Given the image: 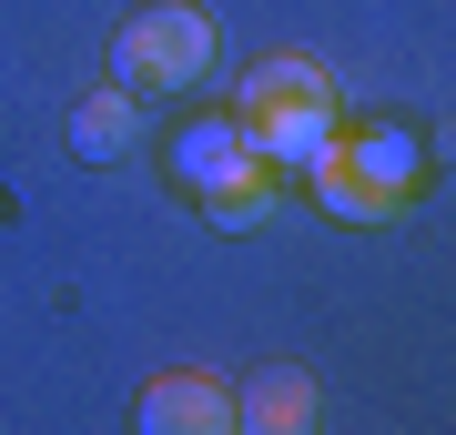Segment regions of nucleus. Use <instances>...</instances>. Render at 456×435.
Here are the masks:
<instances>
[{
    "label": "nucleus",
    "instance_id": "nucleus-1",
    "mask_svg": "<svg viewBox=\"0 0 456 435\" xmlns=\"http://www.w3.org/2000/svg\"><path fill=\"white\" fill-rule=\"evenodd\" d=\"M233 122H244V142H254V162L264 173H305L314 152L345 132V112H335V81L305 61V51H274V61H254L244 71V101H233Z\"/></svg>",
    "mask_w": 456,
    "mask_h": 435
},
{
    "label": "nucleus",
    "instance_id": "nucleus-6",
    "mask_svg": "<svg viewBox=\"0 0 456 435\" xmlns=\"http://www.w3.org/2000/svg\"><path fill=\"white\" fill-rule=\"evenodd\" d=\"M224 405H233L244 435H294V425H314V375L305 365H254Z\"/></svg>",
    "mask_w": 456,
    "mask_h": 435
},
{
    "label": "nucleus",
    "instance_id": "nucleus-4",
    "mask_svg": "<svg viewBox=\"0 0 456 435\" xmlns=\"http://www.w3.org/2000/svg\"><path fill=\"white\" fill-rule=\"evenodd\" d=\"M173 182H183V193H233V182H254L264 173V162H254V142H244V122H193V132H173Z\"/></svg>",
    "mask_w": 456,
    "mask_h": 435
},
{
    "label": "nucleus",
    "instance_id": "nucleus-9",
    "mask_svg": "<svg viewBox=\"0 0 456 435\" xmlns=\"http://www.w3.org/2000/svg\"><path fill=\"white\" fill-rule=\"evenodd\" d=\"M203 213H213V233H254L264 213H274V173L233 182V193H203Z\"/></svg>",
    "mask_w": 456,
    "mask_h": 435
},
{
    "label": "nucleus",
    "instance_id": "nucleus-5",
    "mask_svg": "<svg viewBox=\"0 0 456 435\" xmlns=\"http://www.w3.org/2000/svg\"><path fill=\"white\" fill-rule=\"evenodd\" d=\"M224 425H233V405H224V385L193 375V365H173V375L142 385V435H224Z\"/></svg>",
    "mask_w": 456,
    "mask_h": 435
},
{
    "label": "nucleus",
    "instance_id": "nucleus-7",
    "mask_svg": "<svg viewBox=\"0 0 456 435\" xmlns=\"http://www.w3.org/2000/svg\"><path fill=\"white\" fill-rule=\"evenodd\" d=\"M132 132H142V92H122V81H102V92L71 112V162H122Z\"/></svg>",
    "mask_w": 456,
    "mask_h": 435
},
{
    "label": "nucleus",
    "instance_id": "nucleus-8",
    "mask_svg": "<svg viewBox=\"0 0 456 435\" xmlns=\"http://www.w3.org/2000/svg\"><path fill=\"white\" fill-rule=\"evenodd\" d=\"M305 182H314V203H325L335 223H395V203H386V193H365V182H355V173L335 162V142L305 162Z\"/></svg>",
    "mask_w": 456,
    "mask_h": 435
},
{
    "label": "nucleus",
    "instance_id": "nucleus-3",
    "mask_svg": "<svg viewBox=\"0 0 456 435\" xmlns=\"http://www.w3.org/2000/svg\"><path fill=\"white\" fill-rule=\"evenodd\" d=\"M335 162L365 182V193H386L395 213L416 203V182H426V142L406 122H355V132H335Z\"/></svg>",
    "mask_w": 456,
    "mask_h": 435
},
{
    "label": "nucleus",
    "instance_id": "nucleus-2",
    "mask_svg": "<svg viewBox=\"0 0 456 435\" xmlns=\"http://www.w3.org/2000/svg\"><path fill=\"white\" fill-rule=\"evenodd\" d=\"M213 71V20L193 11V0H152V11H132L112 31V81L142 101L163 92H193V81Z\"/></svg>",
    "mask_w": 456,
    "mask_h": 435
}]
</instances>
